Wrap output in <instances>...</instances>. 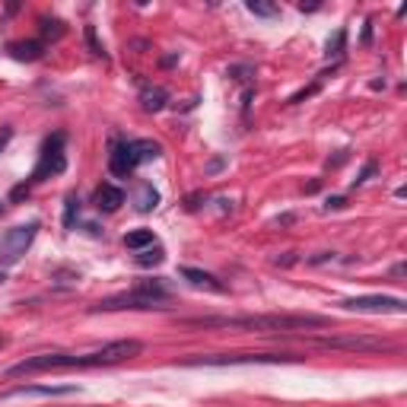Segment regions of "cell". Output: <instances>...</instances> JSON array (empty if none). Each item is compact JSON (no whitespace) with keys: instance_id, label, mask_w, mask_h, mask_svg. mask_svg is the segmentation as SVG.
Wrapping results in <instances>:
<instances>
[{"instance_id":"5","label":"cell","mask_w":407,"mask_h":407,"mask_svg":"<svg viewBox=\"0 0 407 407\" xmlns=\"http://www.w3.org/2000/svg\"><path fill=\"white\" fill-rule=\"evenodd\" d=\"M38 229H42V223H38V219H29V223H19V226L7 229V233L0 235V271L23 261V255L29 251L32 242H35Z\"/></svg>"},{"instance_id":"8","label":"cell","mask_w":407,"mask_h":407,"mask_svg":"<svg viewBox=\"0 0 407 407\" xmlns=\"http://www.w3.org/2000/svg\"><path fill=\"white\" fill-rule=\"evenodd\" d=\"M64 140L67 137L64 134H54L45 140V147H42V159H38L35 172H32L29 185H35V181L48 178V175H60L64 169H67V153H64Z\"/></svg>"},{"instance_id":"7","label":"cell","mask_w":407,"mask_h":407,"mask_svg":"<svg viewBox=\"0 0 407 407\" xmlns=\"http://www.w3.org/2000/svg\"><path fill=\"white\" fill-rule=\"evenodd\" d=\"M347 312H366V315H404L407 302L401 296H350L340 302Z\"/></svg>"},{"instance_id":"10","label":"cell","mask_w":407,"mask_h":407,"mask_svg":"<svg viewBox=\"0 0 407 407\" xmlns=\"http://www.w3.org/2000/svg\"><path fill=\"white\" fill-rule=\"evenodd\" d=\"M318 347L328 350H392V344H385L382 338H315Z\"/></svg>"},{"instance_id":"21","label":"cell","mask_w":407,"mask_h":407,"mask_svg":"<svg viewBox=\"0 0 407 407\" xmlns=\"http://www.w3.org/2000/svg\"><path fill=\"white\" fill-rule=\"evenodd\" d=\"M86 45H90V51L96 58H106V48L99 45V38H96V26H86Z\"/></svg>"},{"instance_id":"30","label":"cell","mask_w":407,"mask_h":407,"mask_svg":"<svg viewBox=\"0 0 407 407\" xmlns=\"http://www.w3.org/2000/svg\"><path fill=\"white\" fill-rule=\"evenodd\" d=\"M3 280H7V274H3V271H0V283H3Z\"/></svg>"},{"instance_id":"9","label":"cell","mask_w":407,"mask_h":407,"mask_svg":"<svg viewBox=\"0 0 407 407\" xmlns=\"http://www.w3.org/2000/svg\"><path fill=\"white\" fill-rule=\"evenodd\" d=\"M74 392L76 385H16L10 392H0V398H64Z\"/></svg>"},{"instance_id":"16","label":"cell","mask_w":407,"mask_h":407,"mask_svg":"<svg viewBox=\"0 0 407 407\" xmlns=\"http://www.w3.org/2000/svg\"><path fill=\"white\" fill-rule=\"evenodd\" d=\"M124 245H128V249H134V251L150 249V245H153V229H134V233H128V235H124Z\"/></svg>"},{"instance_id":"15","label":"cell","mask_w":407,"mask_h":407,"mask_svg":"<svg viewBox=\"0 0 407 407\" xmlns=\"http://www.w3.org/2000/svg\"><path fill=\"white\" fill-rule=\"evenodd\" d=\"M137 210H153V207H156L159 204V191L153 188V185H147V181H140V188H137Z\"/></svg>"},{"instance_id":"26","label":"cell","mask_w":407,"mask_h":407,"mask_svg":"<svg viewBox=\"0 0 407 407\" xmlns=\"http://www.w3.org/2000/svg\"><path fill=\"white\" fill-rule=\"evenodd\" d=\"M372 42V23H366L363 26V45H369Z\"/></svg>"},{"instance_id":"23","label":"cell","mask_w":407,"mask_h":407,"mask_svg":"<svg viewBox=\"0 0 407 407\" xmlns=\"http://www.w3.org/2000/svg\"><path fill=\"white\" fill-rule=\"evenodd\" d=\"M372 175H376V163H366V166H363V172L354 178V188H356V185H363V181H369Z\"/></svg>"},{"instance_id":"2","label":"cell","mask_w":407,"mask_h":407,"mask_svg":"<svg viewBox=\"0 0 407 407\" xmlns=\"http://www.w3.org/2000/svg\"><path fill=\"white\" fill-rule=\"evenodd\" d=\"M185 328H217V331H251V334H293L309 331V328H328L331 318L299 312H271V315H201V318H181Z\"/></svg>"},{"instance_id":"25","label":"cell","mask_w":407,"mask_h":407,"mask_svg":"<svg viewBox=\"0 0 407 407\" xmlns=\"http://www.w3.org/2000/svg\"><path fill=\"white\" fill-rule=\"evenodd\" d=\"M344 207V197H328V204H324V210H340Z\"/></svg>"},{"instance_id":"29","label":"cell","mask_w":407,"mask_h":407,"mask_svg":"<svg viewBox=\"0 0 407 407\" xmlns=\"http://www.w3.org/2000/svg\"><path fill=\"white\" fill-rule=\"evenodd\" d=\"M3 347H7V338H3V334H0V350H3Z\"/></svg>"},{"instance_id":"22","label":"cell","mask_w":407,"mask_h":407,"mask_svg":"<svg viewBox=\"0 0 407 407\" xmlns=\"http://www.w3.org/2000/svg\"><path fill=\"white\" fill-rule=\"evenodd\" d=\"M249 13H255V16H277V7H271V3H255V0H251Z\"/></svg>"},{"instance_id":"28","label":"cell","mask_w":407,"mask_h":407,"mask_svg":"<svg viewBox=\"0 0 407 407\" xmlns=\"http://www.w3.org/2000/svg\"><path fill=\"white\" fill-rule=\"evenodd\" d=\"M217 169H223V159H213L210 166H207V172H217Z\"/></svg>"},{"instance_id":"12","label":"cell","mask_w":407,"mask_h":407,"mask_svg":"<svg viewBox=\"0 0 407 407\" xmlns=\"http://www.w3.org/2000/svg\"><path fill=\"white\" fill-rule=\"evenodd\" d=\"M181 277L188 280L191 287H197V290H210V293H223V283H219L217 277H213V274H207V271H201V267H181Z\"/></svg>"},{"instance_id":"3","label":"cell","mask_w":407,"mask_h":407,"mask_svg":"<svg viewBox=\"0 0 407 407\" xmlns=\"http://www.w3.org/2000/svg\"><path fill=\"white\" fill-rule=\"evenodd\" d=\"M172 299V290L163 280H140L131 293H118L92 306L96 312H118V309H166V302Z\"/></svg>"},{"instance_id":"13","label":"cell","mask_w":407,"mask_h":407,"mask_svg":"<svg viewBox=\"0 0 407 407\" xmlns=\"http://www.w3.org/2000/svg\"><path fill=\"white\" fill-rule=\"evenodd\" d=\"M166 102H169V92L163 86H144V92H140V106L147 112H163Z\"/></svg>"},{"instance_id":"24","label":"cell","mask_w":407,"mask_h":407,"mask_svg":"<svg viewBox=\"0 0 407 407\" xmlns=\"http://www.w3.org/2000/svg\"><path fill=\"white\" fill-rule=\"evenodd\" d=\"M10 140H13V128H0V150H3Z\"/></svg>"},{"instance_id":"19","label":"cell","mask_w":407,"mask_h":407,"mask_svg":"<svg viewBox=\"0 0 407 407\" xmlns=\"http://www.w3.org/2000/svg\"><path fill=\"white\" fill-rule=\"evenodd\" d=\"M344 42H347V32L338 29V32H334V38H328V51H324V54H328V58H331V54H334V58H340V54H344Z\"/></svg>"},{"instance_id":"4","label":"cell","mask_w":407,"mask_h":407,"mask_svg":"<svg viewBox=\"0 0 407 407\" xmlns=\"http://www.w3.org/2000/svg\"><path fill=\"white\" fill-rule=\"evenodd\" d=\"M163 156V147L150 137H140V140H121V144L112 147L108 153V172L115 178H131L140 163H150V159H159Z\"/></svg>"},{"instance_id":"27","label":"cell","mask_w":407,"mask_h":407,"mask_svg":"<svg viewBox=\"0 0 407 407\" xmlns=\"http://www.w3.org/2000/svg\"><path fill=\"white\" fill-rule=\"evenodd\" d=\"M392 274H394V277H404V274H407V267H404V264H394V267H392Z\"/></svg>"},{"instance_id":"20","label":"cell","mask_w":407,"mask_h":407,"mask_svg":"<svg viewBox=\"0 0 407 407\" xmlns=\"http://www.w3.org/2000/svg\"><path fill=\"white\" fill-rule=\"evenodd\" d=\"M76 213H80V201H76V194H70L67 197V207H64V226H67V229H74Z\"/></svg>"},{"instance_id":"6","label":"cell","mask_w":407,"mask_h":407,"mask_svg":"<svg viewBox=\"0 0 407 407\" xmlns=\"http://www.w3.org/2000/svg\"><path fill=\"white\" fill-rule=\"evenodd\" d=\"M299 356L293 354H207V356H191L185 366H251V363H296Z\"/></svg>"},{"instance_id":"11","label":"cell","mask_w":407,"mask_h":407,"mask_svg":"<svg viewBox=\"0 0 407 407\" xmlns=\"http://www.w3.org/2000/svg\"><path fill=\"white\" fill-rule=\"evenodd\" d=\"M124 204V191L118 188V185H112V181H102L96 188V207L106 213H115Z\"/></svg>"},{"instance_id":"18","label":"cell","mask_w":407,"mask_h":407,"mask_svg":"<svg viewBox=\"0 0 407 407\" xmlns=\"http://www.w3.org/2000/svg\"><path fill=\"white\" fill-rule=\"evenodd\" d=\"M166 261V251L159 249V245H153V249H144L140 255H137V264L140 267H156V264Z\"/></svg>"},{"instance_id":"17","label":"cell","mask_w":407,"mask_h":407,"mask_svg":"<svg viewBox=\"0 0 407 407\" xmlns=\"http://www.w3.org/2000/svg\"><path fill=\"white\" fill-rule=\"evenodd\" d=\"M38 26H42V38H51V42L64 38V32H67V26L60 23V19H48V16H42Z\"/></svg>"},{"instance_id":"1","label":"cell","mask_w":407,"mask_h":407,"mask_svg":"<svg viewBox=\"0 0 407 407\" xmlns=\"http://www.w3.org/2000/svg\"><path fill=\"white\" fill-rule=\"evenodd\" d=\"M144 354V344L134 338L128 340H112L102 347L90 350V354H38V356H26L16 366H10L7 376L10 379H23V376H35V372H51V369H96V366H115V363L134 360Z\"/></svg>"},{"instance_id":"14","label":"cell","mask_w":407,"mask_h":407,"mask_svg":"<svg viewBox=\"0 0 407 407\" xmlns=\"http://www.w3.org/2000/svg\"><path fill=\"white\" fill-rule=\"evenodd\" d=\"M7 51L13 54L16 60H38L45 54V45H42V42H13Z\"/></svg>"}]
</instances>
